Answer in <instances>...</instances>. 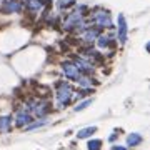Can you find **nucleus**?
Returning a JSON list of instances; mask_svg holds the SVG:
<instances>
[{"label": "nucleus", "instance_id": "20e7f679", "mask_svg": "<svg viewBox=\"0 0 150 150\" xmlns=\"http://www.w3.org/2000/svg\"><path fill=\"white\" fill-rule=\"evenodd\" d=\"M32 115L25 110V108H18L13 115V123L17 127H27L28 123H32Z\"/></svg>", "mask_w": 150, "mask_h": 150}, {"label": "nucleus", "instance_id": "9b49d317", "mask_svg": "<svg viewBox=\"0 0 150 150\" xmlns=\"http://www.w3.org/2000/svg\"><path fill=\"white\" fill-rule=\"evenodd\" d=\"M10 123H12V118L8 117V115L0 117V132H4V134L10 132Z\"/></svg>", "mask_w": 150, "mask_h": 150}, {"label": "nucleus", "instance_id": "aec40b11", "mask_svg": "<svg viewBox=\"0 0 150 150\" xmlns=\"http://www.w3.org/2000/svg\"><path fill=\"white\" fill-rule=\"evenodd\" d=\"M115 139H117V135H115V134H113L112 137H108V140H110V142H113V140H115Z\"/></svg>", "mask_w": 150, "mask_h": 150}, {"label": "nucleus", "instance_id": "1a4fd4ad", "mask_svg": "<svg viewBox=\"0 0 150 150\" xmlns=\"http://www.w3.org/2000/svg\"><path fill=\"white\" fill-rule=\"evenodd\" d=\"M47 5V2L45 0H25V7H27V10L30 13H38V12H42Z\"/></svg>", "mask_w": 150, "mask_h": 150}, {"label": "nucleus", "instance_id": "a211bd4d", "mask_svg": "<svg viewBox=\"0 0 150 150\" xmlns=\"http://www.w3.org/2000/svg\"><path fill=\"white\" fill-rule=\"evenodd\" d=\"M45 123H47V120H38V122H35V123H28L27 130H35V129H38V127H43Z\"/></svg>", "mask_w": 150, "mask_h": 150}, {"label": "nucleus", "instance_id": "0eeeda50", "mask_svg": "<svg viewBox=\"0 0 150 150\" xmlns=\"http://www.w3.org/2000/svg\"><path fill=\"white\" fill-rule=\"evenodd\" d=\"M100 35V30L97 27H87L83 32H82V35H80V38L83 40L85 43H92V42H95L97 40V37Z\"/></svg>", "mask_w": 150, "mask_h": 150}, {"label": "nucleus", "instance_id": "2eb2a0df", "mask_svg": "<svg viewBox=\"0 0 150 150\" xmlns=\"http://www.w3.org/2000/svg\"><path fill=\"white\" fill-rule=\"evenodd\" d=\"M77 82H79L80 87H83V88H92V85H93V80H92L88 75H80Z\"/></svg>", "mask_w": 150, "mask_h": 150}, {"label": "nucleus", "instance_id": "4468645a", "mask_svg": "<svg viewBox=\"0 0 150 150\" xmlns=\"http://www.w3.org/2000/svg\"><path fill=\"white\" fill-rule=\"evenodd\" d=\"M142 142V135L140 134H130L127 137V145L129 147H135V145H139Z\"/></svg>", "mask_w": 150, "mask_h": 150}, {"label": "nucleus", "instance_id": "7ed1b4c3", "mask_svg": "<svg viewBox=\"0 0 150 150\" xmlns=\"http://www.w3.org/2000/svg\"><path fill=\"white\" fill-rule=\"evenodd\" d=\"M90 18L98 28H110L112 27V17H110V12L103 10V8L93 10V13L90 15Z\"/></svg>", "mask_w": 150, "mask_h": 150}, {"label": "nucleus", "instance_id": "9d476101", "mask_svg": "<svg viewBox=\"0 0 150 150\" xmlns=\"http://www.w3.org/2000/svg\"><path fill=\"white\" fill-rule=\"evenodd\" d=\"M118 42L120 43L127 42V20L122 13L118 15Z\"/></svg>", "mask_w": 150, "mask_h": 150}, {"label": "nucleus", "instance_id": "423d86ee", "mask_svg": "<svg viewBox=\"0 0 150 150\" xmlns=\"http://www.w3.org/2000/svg\"><path fill=\"white\" fill-rule=\"evenodd\" d=\"M62 69H64V74L67 79H70V80H79V77H80V72H79V69L75 67V64L72 62V60H69V62H64L62 64Z\"/></svg>", "mask_w": 150, "mask_h": 150}, {"label": "nucleus", "instance_id": "dca6fc26", "mask_svg": "<svg viewBox=\"0 0 150 150\" xmlns=\"http://www.w3.org/2000/svg\"><path fill=\"white\" fill-rule=\"evenodd\" d=\"M87 149L88 150H100L102 149V140H98V139H93V140H90L88 144H87Z\"/></svg>", "mask_w": 150, "mask_h": 150}, {"label": "nucleus", "instance_id": "f03ea898", "mask_svg": "<svg viewBox=\"0 0 150 150\" xmlns=\"http://www.w3.org/2000/svg\"><path fill=\"white\" fill-rule=\"evenodd\" d=\"M22 108H25L32 117H45L48 110H50V103L47 100H43V98H30L27 105Z\"/></svg>", "mask_w": 150, "mask_h": 150}, {"label": "nucleus", "instance_id": "f257e3e1", "mask_svg": "<svg viewBox=\"0 0 150 150\" xmlns=\"http://www.w3.org/2000/svg\"><path fill=\"white\" fill-rule=\"evenodd\" d=\"M74 88L70 85L69 82H59L57 87H55V100L59 103V107H65L69 105L72 100H74Z\"/></svg>", "mask_w": 150, "mask_h": 150}, {"label": "nucleus", "instance_id": "6ab92c4d", "mask_svg": "<svg viewBox=\"0 0 150 150\" xmlns=\"http://www.w3.org/2000/svg\"><path fill=\"white\" fill-rule=\"evenodd\" d=\"M110 150H127V147H122V145H115V147H112Z\"/></svg>", "mask_w": 150, "mask_h": 150}, {"label": "nucleus", "instance_id": "f3484780", "mask_svg": "<svg viewBox=\"0 0 150 150\" xmlns=\"http://www.w3.org/2000/svg\"><path fill=\"white\" fill-rule=\"evenodd\" d=\"M90 103H92V98H87V100H83V102H80V103H79V105H77V107L74 108V110H75V112H80V110H83V108H87V107H88Z\"/></svg>", "mask_w": 150, "mask_h": 150}, {"label": "nucleus", "instance_id": "f8f14e48", "mask_svg": "<svg viewBox=\"0 0 150 150\" xmlns=\"http://www.w3.org/2000/svg\"><path fill=\"white\" fill-rule=\"evenodd\" d=\"M95 132H97V127H87V129H82V130H79L77 139H88V137L93 135Z\"/></svg>", "mask_w": 150, "mask_h": 150}, {"label": "nucleus", "instance_id": "ddd939ff", "mask_svg": "<svg viewBox=\"0 0 150 150\" xmlns=\"http://www.w3.org/2000/svg\"><path fill=\"white\" fill-rule=\"evenodd\" d=\"M95 42H97V45H98V47H102V48H105V47H110V42H112V37H110V35H98Z\"/></svg>", "mask_w": 150, "mask_h": 150}, {"label": "nucleus", "instance_id": "6e6552de", "mask_svg": "<svg viewBox=\"0 0 150 150\" xmlns=\"http://www.w3.org/2000/svg\"><path fill=\"white\" fill-rule=\"evenodd\" d=\"M22 8H23V4H22L20 0H7L5 4L2 5V10L5 12V13H17Z\"/></svg>", "mask_w": 150, "mask_h": 150}, {"label": "nucleus", "instance_id": "39448f33", "mask_svg": "<svg viewBox=\"0 0 150 150\" xmlns=\"http://www.w3.org/2000/svg\"><path fill=\"white\" fill-rule=\"evenodd\" d=\"M75 64V67L79 69V72L83 75H88V74H93V70H95V67L90 64V62H87L85 59H82V57H74V60H72Z\"/></svg>", "mask_w": 150, "mask_h": 150}]
</instances>
